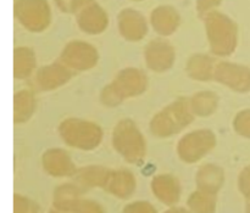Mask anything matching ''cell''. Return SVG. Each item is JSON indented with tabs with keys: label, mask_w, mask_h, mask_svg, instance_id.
Wrapping results in <instances>:
<instances>
[]
</instances>
